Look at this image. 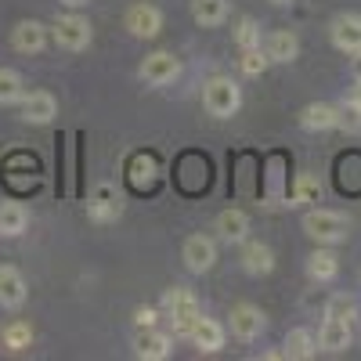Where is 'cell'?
<instances>
[{
  "label": "cell",
  "instance_id": "30",
  "mask_svg": "<svg viewBox=\"0 0 361 361\" xmlns=\"http://www.w3.org/2000/svg\"><path fill=\"white\" fill-rule=\"evenodd\" d=\"M340 130H347V134H357L361 130V109L357 105H340V123H336Z\"/></svg>",
  "mask_w": 361,
  "mask_h": 361
},
{
  "label": "cell",
  "instance_id": "19",
  "mask_svg": "<svg viewBox=\"0 0 361 361\" xmlns=\"http://www.w3.org/2000/svg\"><path fill=\"white\" fill-rule=\"evenodd\" d=\"M318 347L329 350V354H340L350 347V322H340V318H329L322 322V333H318Z\"/></svg>",
  "mask_w": 361,
  "mask_h": 361
},
{
  "label": "cell",
  "instance_id": "21",
  "mask_svg": "<svg viewBox=\"0 0 361 361\" xmlns=\"http://www.w3.org/2000/svg\"><path fill=\"white\" fill-rule=\"evenodd\" d=\"M318 350V340L311 329H289L286 333V343H282V357H293V361H307L314 357Z\"/></svg>",
  "mask_w": 361,
  "mask_h": 361
},
{
  "label": "cell",
  "instance_id": "28",
  "mask_svg": "<svg viewBox=\"0 0 361 361\" xmlns=\"http://www.w3.org/2000/svg\"><path fill=\"white\" fill-rule=\"evenodd\" d=\"M267 66H271V58H267V51H260V47H246L243 58H238V69H243L246 76H264Z\"/></svg>",
  "mask_w": 361,
  "mask_h": 361
},
{
  "label": "cell",
  "instance_id": "3",
  "mask_svg": "<svg viewBox=\"0 0 361 361\" xmlns=\"http://www.w3.org/2000/svg\"><path fill=\"white\" fill-rule=\"evenodd\" d=\"M304 231L314 238L318 246H336L350 235V221L336 209H307L304 214Z\"/></svg>",
  "mask_w": 361,
  "mask_h": 361
},
{
  "label": "cell",
  "instance_id": "10",
  "mask_svg": "<svg viewBox=\"0 0 361 361\" xmlns=\"http://www.w3.org/2000/svg\"><path fill=\"white\" fill-rule=\"evenodd\" d=\"M329 37H333V47L343 54H357L361 51V15H340L329 25Z\"/></svg>",
  "mask_w": 361,
  "mask_h": 361
},
{
  "label": "cell",
  "instance_id": "15",
  "mask_svg": "<svg viewBox=\"0 0 361 361\" xmlns=\"http://www.w3.org/2000/svg\"><path fill=\"white\" fill-rule=\"evenodd\" d=\"M340 123V105H329V102H311L304 112H300V127L322 134V130H336Z\"/></svg>",
  "mask_w": 361,
  "mask_h": 361
},
{
  "label": "cell",
  "instance_id": "14",
  "mask_svg": "<svg viewBox=\"0 0 361 361\" xmlns=\"http://www.w3.org/2000/svg\"><path fill=\"white\" fill-rule=\"evenodd\" d=\"M127 29H130L137 40H152V37H159V29H163V15H159V8H152V4H134V8L127 11Z\"/></svg>",
  "mask_w": 361,
  "mask_h": 361
},
{
  "label": "cell",
  "instance_id": "1",
  "mask_svg": "<svg viewBox=\"0 0 361 361\" xmlns=\"http://www.w3.org/2000/svg\"><path fill=\"white\" fill-rule=\"evenodd\" d=\"M163 314H166V322H170V329H173V336H185V340H188L195 318L202 314L199 296H195L188 286L166 289V293H163Z\"/></svg>",
  "mask_w": 361,
  "mask_h": 361
},
{
  "label": "cell",
  "instance_id": "2",
  "mask_svg": "<svg viewBox=\"0 0 361 361\" xmlns=\"http://www.w3.org/2000/svg\"><path fill=\"white\" fill-rule=\"evenodd\" d=\"M202 105L214 119H231L238 109H243V87H238L231 76H214L202 87Z\"/></svg>",
  "mask_w": 361,
  "mask_h": 361
},
{
  "label": "cell",
  "instance_id": "9",
  "mask_svg": "<svg viewBox=\"0 0 361 361\" xmlns=\"http://www.w3.org/2000/svg\"><path fill=\"white\" fill-rule=\"evenodd\" d=\"M54 116H58L54 94H47V90H29V94H22V119H25V123L47 127Z\"/></svg>",
  "mask_w": 361,
  "mask_h": 361
},
{
  "label": "cell",
  "instance_id": "25",
  "mask_svg": "<svg viewBox=\"0 0 361 361\" xmlns=\"http://www.w3.org/2000/svg\"><path fill=\"white\" fill-rule=\"evenodd\" d=\"M0 340H4L8 350H25L29 343H33V329H29V322H11V325H4Z\"/></svg>",
  "mask_w": 361,
  "mask_h": 361
},
{
  "label": "cell",
  "instance_id": "13",
  "mask_svg": "<svg viewBox=\"0 0 361 361\" xmlns=\"http://www.w3.org/2000/svg\"><path fill=\"white\" fill-rule=\"evenodd\" d=\"M25 279H22V271L11 267V264H0V307H8V311H18L25 304Z\"/></svg>",
  "mask_w": 361,
  "mask_h": 361
},
{
  "label": "cell",
  "instance_id": "5",
  "mask_svg": "<svg viewBox=\"0 0 361 361\" xmlns=\"http://www.w3.org/2000/svg\"><path fill=\"white\" fill-rule=\"evenodd\" d=\"M180 76V62H177V54L173 51H152L141 62V80L148 87H166Z\"/></svg>",
  "mask_w": 361,
  "mask_h": 361
},
{
  "label": "cell",
  "instance_id": "34",
  "mask_svg": "<svg viewBox=\"0 0 361 361\" xmlns=\"http://www.w3.org/2000/svg\"><path fill=\"white\" fill-rule=\"evenodd\" d=\"M350 105L361 109V80H354V90H350Z\"/></svg>",
  "mask_w": 361,
  "mask_h": 361
},
{
  "label": "cell",
  "instance_id": "20",
  "mask_svg": "<svg viewBox=\"0 0 361 361\" xmlns=\"http://www.w3.org/2000/svg\"><path fill=\"white\" fill-rule=\"evenodd\" d=\"M217 231L224 243H246L250 238V217L243 209H221L217 214Z\"/></svg>",
  "mask_w": 361,
  "mask_h": 361
},
{
  "label": "cell",
  "instance_id": "11",
  "mask_svg": "<svg viewBox=\"0 0 361 361\" xmlns=\"http://www.w3.org/2000/svg\"><path fill=\"white\" fill-rule=\"evenodd\" d=\"M170 350H173V340H170L166 333H159L156 325L141 329V333L134 336V354L145 357V361H166Z\"/></svg>",
  "mask_w": 361,
  "mask_h": 361
},
{
  "label": "cell",
  "instance_id": "12",
  "mask_svg": "<svg viewBox=\"0 0 361 361\" xmlns=\"http://www.w3.org/2000/svg\"><path fill=\"white\" fill-rule=\"evenodd\" d=\"M188 340H192V343H195V350H202V354H217V350L224 347L228 333H224V325H221V322L199 314V318H195V325H192V333H188Z\"/></svg>",
  "mask_w": 361,
  "mask_h": 361
},
{
  "label": "cell",
  "instance_id": "29",
  "mask_svg": "<svg viewBox=\"0 0 361 361\" xmlns=\"http://www.w3.org/2000/svg\"><path fill=\"white\" fill-rule=\"evenodd\" d=\"M235 44L238 47H260V25L253 22V18H243V22H238V29H235Z\"/></svg>",
  "mask_w": 361,
  "mask_h": 361
},
{
  "label": "cell",
  "instance_id": "23",
  "mask_svg": "<svg viewBox=\"0 0 361 361\" xmlns=\"http://www.w3.org/2000/svg\"><path fill=\"white\" fill-rule=\"evenodd\" d=\"M192 18L202 29H217L228 18V0H192Z\"/></svg>",
  "mask_w": 361,
  "mask_h": 361
},
{
  "label": "cell",
  "instance_id": "33",
  "mask_svg": "<svg viewBox=\"0 0 361 361\" xmlns=\"http://www.w3.org/2000/svg\"><path fill=\"white\" fill-rule=\"evenodd\" d=\"M350 73H354V80H361V51L350 58Z\"/></svg>",
  "mask_w": 361,
  "mask_h": 361
},
{
  "label": "cell",
  "instance_id": "16",
  "mask_svg": "<svg viewBox=\"0 0 361 361\" xmlns=\"http://www.w3.org/2000/svg\"><path fill=\"white\" fill-rule=\"evenodd\" d=\"M243 267L246 275H271L275 271V250H271L267 243H257V238H246L243 243Z\"/></svg>",
  "mask_w": 361,
  "mask_h": 361
},
{
  "label": "cell",
  "instance_id": "18",
  "mask_svg": "<svg viewBox=\"0 0 361 361\" xmlns=\"http://www.w3.org/2000/svg\"><path fill=\"white\" fill-rule=\"evenodd\" d=\"M87 209H90V217H94L98 224H109V221H116L119 217V195H116V188L112 185H98L94 188V195H90V202H87Z\"/></svg>",
  "mask_w": 361,
  "mask_h": 361
},
{
  "label": "cell",
  "instance_id": "32",
  "mask_svg": "<svg viewBox=\"0 0 361 361\" xmlns=\"http://www.w3.org/2000/svg\"><path fill=\"white\" fill-rule=\"evenodd\" d=\"M134 322H137V329H148V325H156V322H159V311H156V307H137Z\"/></svg>",
  "mask_w": 361,
  "mask_h": 361
},
{
  "label": "cell",
  "instance_id": "24",
  "mask_svg": "<svg viewBox=\"0 0 361 361\" xmlns=\"http://www.w3.org/2000/svg\"><path fill=\"white\" fill-rule=\"evenodd\" d=\"M29 224V214L22 202H0V235L4 238H18Z\"/></svg>",
  "mask_w": 361,
  "mask_h": 361
},
{
  "label": "cell",
  "instance_id": "27",
  "mask_svg": "<svg viewBox=\"0 0 361 361\" xmlns=\"http://www.w3.org/2000/svg\"><path fill=\"white\" fill-rule=\"evenodd\" d=\"M325 314H329V318H340V322H354V318H357V300H354V296H347V293L329 296Z\"/></svg>",
  "mask_w": 361,
  "mask_h": 361
},
{
  "label": "cell",
  "instance_id": "4",
  "mask_svg": "<svg viewBox=\"0 0 361 361\" xmlns=\"http://www.w3.org/2000/svg\"><path fill=\"white\" fill-rule=\"evenodd\" d=\"M51 37L58 47H66V51H83L90 47V22L83 15H58L54 25H51Z\"/></svg>",
  "mask_w": 361,
  "mask_h": 361
},
{
  "label": "cell",
  "instance_id": "17",
  "mask_svg": "<svg viewBox=\"0 0 361 361\" xmlns=\"http://www.w3.org/2000/svg\"><path fill=\"white\" fill-rule=\"evenodd\" d=\"M267 58L275 66H289V62H296L300 58V40H296V33L293 29H275V33L267 37Z\"/></svg>",
  "mask_w": 361,
  "mask_h": 361
},
{
  "label": "cell",
  "instance_id": "26",
  "mask_svg": "<svg viewBox=\"0 0 361 361\" xmlns=\"http://www.w3.org/2000/svg\"><path fill=\"white\" fill-rule=\"evenodd\" d=\"M25 87H22V76L15 69H0V105H15L22 102Z\"/></svg>",
  "mask_w": 361,
  "mask_h": 361
},
{
  "label": "cell",
  "instance_id": "8",
  "mask_svg": "<svg viewBox=\"0 0 361 361\" xmlns=\"http://www.w3.org/2000/svg\"><path fill=\"white\" fill-rule=\"evenodd\" d=\"M47 37H51V29H47L44 22L25 18V22H18V25L11 29V47H15L18 54H37V51L47 47Z\"/></svg>",
  "mask_w": 361,
  "mask_h": 361
},
{
  "label": "cell",
  "instance_id": "6",
  "mask_svg": "<svg viewBox=\"0 0 361 361\" xmlns=\"http://www.w3.org/2000/svg\"><path fill=\"white\" fill-rule=\"evenodd\" d=\"M180 260H185V267L192 275H206V271L217 264V243L206 235H188L185 250H180Z\"/></svg>",
  "mask_w": 361,
  "mask_h": 361
},
{
  "label": "cell",
  "instance_id": "31",
  "mask_svg": "<svg viewBox=\"0 0 361 361\" xmlns=\"http://www.w3.org/2000/svg\"><path fill=\"white\" fill-rule=\"evenodd\" d=\"M314 195H318V180L311 173H304L300 177V188H296V202H311Z\"/></svg>",
  "mask_w": 361,
  "mask_h": 361
},
{
  "label": "cell",
  "instance_id": "7",
  "mask_svg": "<svg viewBox=\"0 0 361 361\" xmlns=\"http://www.w3.org/2000/svg\"><path fill=\"white\" fill-rule=\"evenodd\" d=\"M267 329V314L253 304H238L231 307V336L243 340V343H253L260 333Z\"/></svg>",
  "mask_w": 361,
  "mask_h": 361
},
{
  "label": "cell",
  "instance_id": "22",
  "mask_svg": "<svg viewBox=\"0 0 361 361\" xmlns=\"http://www.w3.org/2000/svg\"><path fill=\"white\" fill-rule=\"evenodd\" d=\"M307 275H311V282H336V275H340L336 253L333 250H314L307 257Z\"/></svg>",
  "mask_w": 361,
  "mask_h": 361
},
{
  "label": "cell",
  "instance_id": "36",
  "mask_svg": "<svg viewBox=\"0 0 361 361\" xmlns=\"http://www.w3.org/2000/svg\"><path fill=\"white\" fill-rule=\"evenodd\" d=\"M271 4H293V0H271Z\"/></svg>",
  "mask_w": 361,
  "mask_h": 361
},
{
  "label": "cell",
  "instance_id": "35",
  "mask_svg": "<svg viewBox=\"0 0 361 361\" xmlns=\"http://www.w3.org/2000/svg\"><path fill=\"white\" fill-rule=\"evenodd\" d=\"M66 8H83V4H90V0H62Z\"/></svg>",
  "mask_w": 361,
  "mask_h": 361
}]
</instances>
